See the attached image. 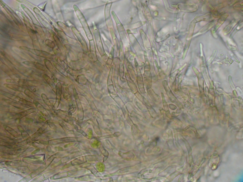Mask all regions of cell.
Here are the masks:
<instances>
[{"instance_id":"4","label":"cell","mask_w":243,"mask_h":182,"mask_svg":"<svg viewBox=\"0 0 243 182\" xmlns=\"http://www.w3.org/2000/svg\"><path fill=\"white\" fill-rule=\"evenodd\" d=\"M228 16V15L226 13L223 14L220 16L213 30V33H215L223 24Z\"/></svg>"},{"instance_id":"3","label":"cell","mask_w":243,"mask_h":182,"mask_svg":"<svg viewBox=\"0 0 243 182\" xmlns=\"http://www.w3.org/2000/svg\"><path fill=\"white\" fill-rule=\"evenodd\" d=\"M1 67L2 70L12 78L14 80L18 78L14 72L7 65H3L1 66Z\"/></svg>"},{"instance_id":"9","label":"cell","mask_w":243,"mask_h":182,"mask_svg":"<svg viewBox=\"0 0 243 182\" xmlns=\"http://www.w3.org/2000/svg\"><path fill=\"white\" fill-rule=\"evenodd\" d=\"M215 24V21H213L209 23L200 30V34H203L206 32L213 27Z\"/></svg>"},{"instance_id":"14","label":"cell","mask_w":243,"mask_h":182,"mask_svg":"<svg viewBox=\"0 0 243 182\" xmlns=\"http://www.w3.org/2000/svg\"><path fill=\"white\" fill-rule=\"evenodd\" d=\"M243 27V23H241L238 26L234 29V31L232 32L231 35L230 37H233V36L237 32L238 30L241 29Z\"/></svg>"},{"instance_id":"6","label":"cell","mask_w":243,"mask_h":182,"mask_svg":"<svg viewBox=\"0 0 243 182\" xmlns=\"http://www.w3.org/2000/svg\"><path fill=\"white\" fill-rule=\"evenodd\" d=\"M23 63L27 66L34 67L39 70L43 71L45 70L44 65L40 63L29 61H25L23 62Z\"/></svg>"},{"instance_id":"10","label":"cell","mask_w":243,"mask_h":182,"mask_svg":"<svg viewBox=\"0 0 243 182\" xmlns=\"http://www.w3.org/2000/svg\"><path fill=\"white\" fill-rule=\"evenodd\" d=\"M211 17V15L208 14L203 16L198 17L193 21L194 23H196L202 21H207L210 20Z\"/></svg>"},{"instance_id":"13","label":"cell","mask_w":243,"mask_h":182,"mask_svg":"<svg viewBox=\"0 0 243 182\" xmlns=\"http://www.w3.org/2000/svg\"><path fill=\"white\" fill-rule=\"evenodd\" d=\"M209 7L213 16L216 18H219V15L217 9L210 5H209Z\"/></svg>"},{"instance_id":"5","label":"cell","mask_w":243,"mask_h":182,"mask_svg":"<svg viewBox=\"0 0 243 182\" xmlns=\"http://www.w3.org/2000/svg\"><path fill=\"white\" fill-rule=\"evenodd\" d=\"M178 7L182 11L189 12L196 11L198 9V6L194 5H182Z\"/></svg>"},{"instance_id":"8","label":"cell","mask_w":243,"mask_h":182,"mask_svg":"<svg viewBox=\"0 0 243 182\" xmlns=\"http://www.w3.org/2000/svg\"><path fill=\"white\" fill-rule=\"evenodd\" d=\"M18 82L20 85L26 86H35L38 84V82L36 81L24 79H20Z\"/></svg>"},{"instance_id":"2","label":"cell","mask_w":243,"mask_h":182,"mask_svg":"<svg viewBox=\"0 0 243 182\" xmlns=\"http://www.w3.org/2000/svg\"><path fill=\"white\" fill-rule=\"evenodd\" d=\"M1 94L7 98L16 102L23 103L24 104H31V102L20 98V97L13 94L4 91L1 92Z\"/></svg>"},{"instance_id":"11","label":"cell","mask_w":243,"mask_h":182,"mask_svg":"<svg viewBox=\"0 0 243 182\" xmlns=\"http://www.w3.org/2000/svg\"><path fill=\"white\" fill-rule=\"evenodd\" d=\"M5 85L7 87L14 91L20 92H22L23 91L24 88L17 85L5 84Z\"/></svg>"},{"instance_id":"15","label":"cell","mask_w":243,"mask_h":182,"mask_svg":"<svg viewBox=\"0 0 243 182\" xmlns=\"http://www.w3.org/2000/svg\"><path fill=\"white\" fill-rule=\"evenodd\" d=\"M243 6V3H240L236 4L234 6V7L236 9H242L243 8H241V7H242Z\"/></svg>"},{"instance_id":"7","label":"cell","mask_w":243,"mask_h":182,"mask_svg":"<svg viewBox=\"0 0 243 182\" xmlns=\"http://www.w3.org/2000/svg\"><path fill=\"white\" fill-rule=\"evenodd\" d=\"M238 20H233L223 30V32L225 35H227L233 29L234 26L238 23Z\"/></svg>"},{"instance_id":"12","label":"cell","mask_w":243,"mask_h":182,"mask_svg":"<svg viewBox=\"0 0 243 182\" xmlns=\"http://www.w3.org/2000/svg\"><path fill=\"white\" fill-rule=\"evenodd\" d=\"M24 93L32 99H36L38 98L37 96L28 90H25Z\"/></svg>"},{"instance_id":"1","label":"cell","mask_w":243,"mask_h":182,"mask_svg":"<svg viewBox=\"0 0 243 182\" xmlns=\"http://www.w3.org/2000/svg\"><path fill=\"white\" fill-rule=\"evenodd\" d=\"M20 48L24 50L29 51L37 56L44 57H48L49 55L47 52L40 50L32 49L24 46H21Z\"/></svg>"}]
</instances>
